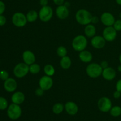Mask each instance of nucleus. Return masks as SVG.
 Segmentation results:
<instances>
[{
    "label": "nucleus",
    "instance_id": "1",
    "mask_svg": "<svg viewBox=\"0 0 121 121\" xmlns=\"http://www.w3.org/2000/svg\"><path fill=\"white\" fill-rule=\"evenodd\" d=\"M76 20L77 22L82 26H86L92 22L93 16L89 11L85 9H79L76 13Z\"/></svg>",
    "mask_w": 121,
    "mask_h": 121
},
{
    "label": "nucleus",
    "instance_id": "2",
    "mask_svg": "<svg viewBox=\"0 0 121 121\" xmlns=\"http://www.w3.org/2000/svg\"><path fill=\"white\" fill-rule=\"evenodd\" d=\"M87 46V40L86 37L83 35H77L72 41V47L76 52L85 50Z\"/></svg>",
    "mask_w": 121,
    "mask_h": 121
},
{
    "label": "nucleus",
    "instance_id": "3",
    "mask_svg": "<svg viewBox=\"0 0 121 121\" xmlns=\"http://www.w3.org/2000/svg\"><path fill=\"white\" fill-rule=\"evenodd\" d=\"M103 69L100 65L96 63H91L87 66L86 72L87 76L91 78H97L102 75Z\"/></svg>",
    "mask_w": 121,
    "mask_h": 121
},
{
    "label": "nucleus",
    "instance_id": "4",
    "mask_svg": "<svg viewBox=\"0 0 121 121\" xmlns=\"http://www.w3.org/2000/svg\"><path fill=\"white\" fill-rule=\"evenodd\" d=\"M22 110L20 105L12 104L7 108V115L11 120H17L21 115Z\"/></svg>",
    "mask_w": 121,
    "mask_h": 121
},
{
    "label": "nucleus",
    "instance_id": "5",
    "mask_svg": "<svg viewBox=\"0 0 121 121\" xmlns=\"http://www.w3.org/2000/svg\"><path fill=\"white\" fill-rule=\"evenodd\" d=\"M30 72L29 66L25 63H20L15 65L13 70V73L17 78H22Z\"/></svg>",
    "mask_w": 121,
    "mask_h": 121
},
{
    "label": "nucleus",
    "instance_id": "6",
    "mask_svg": "<svg viewBox=\"0 0 121 121\" xmlns=\"http://www.w3.org/2000/svg\"><path fill=\"white\" fill-rule=\"evenodd\" d=\"M53 11L52 7L48 5L42 7L39 13V17L43 22H47L52 19Z\"/></svg>",
    "mask_w": 121,
    "mask_h": 121
},
{
    "label": "nucleus",
    "instance_id": "7",
    "mask_svg": "<svg viewBox=\"0 0 121 121\" xmlns=\"http://www.w3.org/2000/svg\"><path fill=\"white\" fill-rule=\"evenodd\" d=\"M27 22L26 15L22 13H15L12 17V22L17 27H24Z\"/></svg>",
    "mask_w": 121,
    "mask_h": 121
},
{
    "label": "nucleus",
    "instance_id": "8",
    "mask_svg": "<svg viewBox=\"0 0 121 121\" xmlns=\"http://www.w3.org/2000/svg\"><path fill=\"white\" fill-rule=\"evenodd\" d=\"M98 107L101 112H108L112 107V102L109 98L102 97L98 100Z\"/></svg>",
    "mask_w": 121,
    "mask_h": 121
},
{
    "label": "nucleus",
    "instance_id": "9",
    "mask_svg": "<svg viewBox=\"0 0 121 121\" xmlns=\"http://www.w3.org/2000/svg\"><path fill=\"white\" fill-rule=\"evenodd\" d=\"M103 37L106 41L112 42L115 40L117 36V31L113 26L106 27L102 33Z\"/></svg>",
    "mask_w": 121,
    "mask_h": 121
},
{
    "label": "nucleus",
    "instance_id": "10",
    "mask_svg": "<svg viewBox=\"0 0 121 121\" xmlns=\"http://www.w3.org/2000/svg\"><path fill=\"white\" fill-rule=\"evenodd\" d=\"M53 85V79L50 76L45 75L41 77L39 80V86L44 91H48Z\"/></svg>",
    "mask_w": 121,
    "mask_h": 121
},
{
    "label": "nucleus",
    "instance_id": "11",
    "mask_svg": "<svg viewBox=\"0 0 121 121\" xmlns=\"http://www.w3.org/2000/svg\"><path fill=\"white\" fill-rule=\"evenodd\" d=\"M100 21L106 27H109V26H113L115 21V19L114 16L111 13L105 12L103 13L100 16Z\"/></svg>",
    "mask_w": 121,
    "mask_h": 121
},
{
    "label": "nucleus",
    "instance_id": "12",
    "mask_svg": "<svg viewBox=\"0 0 121 121\" xmlns=\"http://www.w3.org/2000/svg\"><path fill=\"white\" fill-rule=\"evenodd\" d=\"M106 40L103 36L100 35H95L92 38L91 44L94 48L97 49H100L105 47L106 44Z\"/></svg>",
    "mask_w": 121,
    "mask_h": 121
},
{
    "label": "nucleus",
    "instance_id": "13",
    "mask_svg": "<svg viewBox=\"0 0 121 121\" xmlns=\"http://www.w3.org/2000/svg\"><path fill=\"white\" fill-rule=\"evenodd\" d=\"M56 13L59 19L65 20L67 18L69 15V10L68 9V7H66V5H61L57 7Z\"/></svg>",
    "mask_w": 121,
    "mask_h": 121
},
{
    "label": "nucleus",
    "instance_id": "14",
    "mask_svg": "<svg viewBox=\"0 0 121 121\" xmlns=\"http://www.w3.org/2000/svg\"><path fill=\"white\" fill-rule=\"evenodd\" d=\"M4 87L7 92H9V93L14 92L17 89V83L15 79L9 78L4 81Z\"/></svg>",
    "mask_w": 121,
    "mask_h": 121
},
{
    "label": "nucleus",
    "instance_id": "15",
    "mask_svg": "<svg viewBox=\"0 0 121 121\" xmlns=\"http://www.w3.org/2000/svg\"><path fill=\"white\" fill-rule=\"evenodd\" d=\"M102 76L106 80L111 81L113 80L117 76V72L113 68L111 67H108L103 69Z\"/></svg>",
    "mask_w": 121,
    "mask_h": 121
},
{
    "label": "nucleus",
    "instance_id": "16",
    "mask_svg": "<svg viewBox=\"0 0 121 121\" xmlns=\"http://www.w3.org/2000/svg\"><path fill=\"white\" fill-rule=\"evenodd\" d=\"M22 59L24 60V63L30 66L34 63L35 61V57L31 51L26 50L22 53Z\"/></svg>",
    "mask_w": 121,
    "mask_h": 121
},
{
    "label": "nucleus",
    "instance_id": "17",
    "mask_svg": "<svg viewBox=\"0 0 121 121\" xmlns=\"http://www.w3.org/2000/svg\"><path fill=\"white\" fill-rule=\"evenodd\" d=\"M66 112L70 115H74L78 112L79 108L76 104L73 102H67L65 105Z\"/></svg>",
    "mask_w": 121,
    "mask_h": 121
},
{
    "label": "nucleus",
    "instance_id": "18",
    "mask_svg": "<svg viewBox=\"0 0 121 121\" xmlns=\"http://www.w3.org/2000/svg\"><path fill=\"white\" fill-rule=\"evenodd\" d=\"M25 100V95L22 92H16L13 94L11 96V101L13 104L20 105Z\"/></svg>",
    "mask_w": 121,
    "mask_h": 121
},
{
    "label": "nucleus",
    "instance_id": "19",
    "mask_svg": "<svg viewBox=\"0 0 121 121\" xmlns=\"http://www.w3.org/2000/svg\"><path fill=\"white\" fill-rule=\"evenodd\" d=\"M79 57L80 60L84 63H89L93 59V56H92V53L89 51L85 50L80 52Z\"/></svg>",
    "mask_w": 121,
    "mask_h": 121
},
{
    "label": "nucleus",
    "instance_id": "20",
    "mask_svg": "<svg viewBox=\"0 0 121 121\" xmlns=\"http://www.w3.org/2000/svg\"><path fill=\"white\" fill-rule=\"evenodd\" d=\"M96 32V28L95 26L93 24H87L86 25L85 28V34L87 37L92 38L95 35Z\"/></svg>",
    "mask_w": 121,
    "mask_h": 121
},
{
    "label": "nucleus",
    "instance_id": "21",
    "mask_svg": "<svg viewBox=\"0 0 121 121\" xmlns=\"http://www.w3.org/2000/svg\"><path fill=\"white\" fill-rule=\"evenodd\" d=\"M60 64V66L62 69H68L70 67L71 65H72V61H71L70 58L69 56H67L63 57H61Z\"/></svg>",
    "mask_w": 121,
    "mask_h": 121
},
{
    "label": "nucleus",
    "instance_id": "22",
    "mask_svg": "<svg viewBox=\"0 0 121 121\" xmlns=\"http://www.w3.org/2000/svg\"><path fill=\"white\" fill-rule=\"evenodd\" d=\"M39 17V13L35 10H31L27 13L26 15V18L28 22H33L37 20V18Z\"/></svg>",
    "mask_w": 121,
    "mask_h": 121
},
{
    "label": "nucleus",
    "instance_id": "23",
    "mask_svg": "<svg viewBox=\"0 0 121 121\" xmlns=\"http://www.w3.org/2000/svg\"><path fill=\"white\" fill-rule=\"evenodd\" d=\"M44 72L46 75L51 77L54 75L55 73V69L52 65H47L44 67Z\"/></svg>",
    "mask_w": 121,
    "mask_h": 121
},
{
    "label": "nucleus",
    "instance_id": "24",
    "mask_svg": "<svg viewBox=\"0 0 121 121\" xmlns=\"http://www.w3.org/2000/svg\"><path fill=\"white\" fill-rule=\"evenodd\" d=\"M64 108H65V106H64V105L62 104H61V103H57V104H54V106H53L52 110H53V113L56 115H58L61 113L63 111Z\"/></svg>",
    "mask_w": 121,
    "mask_h": 121
},
{
    "label": "nucleus",
    "instance_id": "25",
    "mask_svg": "<svg viewBox=\"0 0 121 121\" xmlns=\"http://www.w3.org/2000/svg\"><path fill=\"white\" fill-rule=\"evenodd\" d=\"M110 114L113 117H119L121 115V108L119 106H113L110 110Z\"/></svg>",
    "mask_w": 121,
    "mask_h": 121
},
{
    "label": "nucleus",
    "instance_id": "26",
    "mask_svg": "<svg viewBox=\"0 0 121 121\" xmlns=\"http://www.w3.org/2000/svg\"><path fill=\"white\" fill-rule=\"evenodd\" d=\"M41 67L39 65L36 63H33L29 66V71L31 74H36L40 72Z\"/></svg>",
    "mask_w": 121,
    "mask_h": 121
},
{
    "label": "nucleus",
    "instance_id": "27",
    "mask_svg": "<svg viewBox=\"0 0 121 121\" xmlns=\"http://www.w3.org/2000/svg\"><path fill=\"white\" fill-rule=\"evenodd\" d=\"M67 51L64 46H59L57 49V54L60 57H63L67 55Z\"/></svg>",
    "mask_w": 121,
    "mask_h": 121
},
{
    "label": "nucleus",
    "instance_id": "28",
    "mask_svg": "<svg viewBox=\"0 0 121 121\" xmlns=\"http://www.w3.org/2000/svg\"><path fill=\"white\" fill-rule=\"evenodd\" d=\"M8 107V103L7 99L5 98L0 96V110L3 111L6 109Z\"/></svg>",
    "mask_w": 121,
    "mask_h": 121
},
{
    "label": "nucleus",
    "instance_id": "29",
    "mask_svg": "<svg viewBox=\"0 0 121 121\" xmlns=\"http://www.w3.org/2000/svg\"><path fill=\"white\" fill-rule=\"evenodd\" d=\"M9 78V74L8 72L5 70H2L0 71V79L3 81H5Z\"/></svg>",
    "mask_w": 121,
    "mask_h": 121
},
{
    "label": "nucleus",
    "instance_id": "30",
    "mask_svg": "<svg viewBox=\"0 0 121 121\" xmlns=\"http://www.w3.org/2000/svg\"><path fill=\"white\" fill-rule=\"evenodd\" d=\"M113 27L117 31H121V19L115 20L114 24L113 25Z\"/></svg>",
    "mask_w": 121,
    "mask_h": 121
},
{
    "label": "nucleus",
    "instance_id": "31",
    "mask_svg": "<svg viewBox=\"0 0 121 121\" xmlns=\"http://www.w3.org/2000/svg\"><path fill=\"white\" fill-rule=\"evenodd\" d=\"M5 10V5L3 1H0V15H2Z\"/></svg>",
    "mask_w": 121,
    "mask_h": 121
},
{
    "label": "nucleus",
    "instance_id": "32",
    "mask_svg": "<svg viewBox=\"0 0 121 121\" xmlns=\"http://www.w3.org/2000/svg\"><path fill=\"white\" fill-rule=\"evenodd\" d=\"M7 22V19L3 15H0V26H4Z\"/></svg>",
    "mask_w": 121,
    "mask_h": 121
},
{
    "label": "nucleus",
    "instance_id": "33",
    "mask_svg": "<svg viewBox=\"0 0 121 121\" xmlns=\"http://www.w3.org/2000/svg\"><path fill=\"white\" fill-rule=\"evenodd\" d=\"M44 90H43L42 89L39 87V88L37 89L35 91V93L37 96H41L42 95H43L44 94Z\"/></svg>",
    "mask_w": 121,
    "mask_h": 121
},
{
    "label": "nucleus",
    "instance_id": "34",
    "mask_svg": "<svg viewBox=\"0 0 121 121\" xmlns=\"http://www.w3.org/2000/svg\"><path fill=\"white\" fill-rule=\"evenodd\" d=\"M116 90L121 93V79H119L116 84Z\"/></svg>",
    "mask_w": 121,
    "mask_h": 121
},
{
    "label": "nucleus",
    "instance_id": "35",
    "mask_svg": "<svg viewBox=\"0 0 121 121\" xmlns=\"http://www.w3.org/2000/svg\"><path fill=\"white\" fill-rule=\"evenodd\" d=\"M53 1L56 5L58 6L63 5L64 2H65V0H53Z\"/></svg>",
    "mask_w": 121,
    "mask_h": 121
},
{
    "label": "nucleus",
    "instance_id": "36",
    "mask_svg": "<svg viewBox=\"0 0 121 121\" xmlns=\"http://www.w3.org/2000/svg\"><path fill=\"white\" fill-rule=\"evenodd\" d=\"M113 98H115V99H119V98L121 96V93L119 92V91H116L115 92L113 93Z\"/></svg>",
    "mask_w": 121,
    "mask_h": 121
},
{
    "label": "nucleus",
    "instance_id": "37",
    "mask_svg": "<svg viewBox=\"0 0 121 121\" xmlns=\"http://www.w3.org/2000/svg\"><path fill=\"white\" fill-rule=\"evenodd\" d=\"M40 4L41 7H44L48 4V0H40Z\"/></svg>",
    "mask_w": 121,
    "mask_h": 121
},
{
    "label": "nucleus",
    "instance_id": "38",
    "mask_svg": "<svg viewBox=\"0 0 121 121\" xmlns=\"http://www.w3.org/2000/svg\"><path fill=\"white\" fill-rule=\"evenodd\" d=\"M100 66H101V67H102L103 69H104L108 67V63L106 61H104L100 63Z\"/></svg>",
    "mask_w": 121,
    "mask_h": 121
},
{
    "label": "nucleus",
    "instance_id": "39",
    "mask_svg": "<svg viewBox=\"0 0 121 121\" xmlns=\"http://www.w3.org/2000/svg\"><path fill=\"white\" fill-rule=\"evenodd\" d=\"M99 21V18H98V17L96 16H94L92 17V22L93 24H96L97 22Z\"/></svg>",
    "mask_w": 121,
    "mask_h": 121
},
{
    "label": "nucleus",
    "instance_id": "40",
    "mask_svg": "<svg viewBox=\"0 0 121 121\" xmlns=\"http://www.w3.org/2000/svg\"><path fill=\"white\" fill-rule=\"evenodd\" d=\"M115 1H116V2H117L119 5L121 6V0H115Z\"/></svg>",
    "mask_w": 121,
    "mask_h": 121
},
{
    "label": "nucleus",
    "instance_id": "41",
    "mask_svg": "<svg viewBox=\"0 0 121 121\" xmlns=\"http://www.w3.org/2000/svg\"><path fill=\"white\" fill-rule=\"evenodd\" d=\"M118 70L119 71V72H121V65L120 64V65L118 66Z\"/></svg>",
    "mask_w": 121,
    "mask_h": 121
},
{
    "label": "nucleus",
    "instance_id": "42",
    "mask_svg": "<svg viewBox=\"0 0 121 121\" xmlns=\"http://www.w3.org/2000/svg\"><path fill=\"white\" fill-rule=\"evenodd\" d=\"M119 62H120V64L121 65V53L119 56Z\"/></svg>",
    "mask_w": 121,
    "mask_h": 121
},
{
    "label": "nucleus",
    "instance_id": "43",
    "mask_svg": "<svg viewBox=\"0 0 121 121\" xmlns=\"http://www.w3.org/2000/svg\"><path fill=\"white\" fill-rule=\"evenodd\" d=\"M119 17H120V19H121V13H120V14H119Z\"/></svg>",
    "mask_w": 121,
    "mask_h": 121
}]
</instances>
